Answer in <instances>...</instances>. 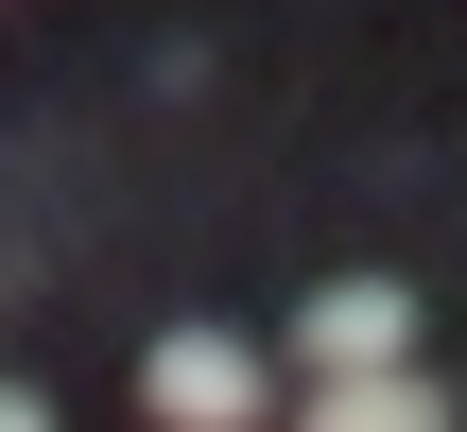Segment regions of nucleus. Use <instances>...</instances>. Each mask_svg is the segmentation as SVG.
Listing matches in <instances>:
<instances>
[{
	"instance_id": "obj_1",
	"label": "nucleus",
	"mask_w": 467,
	"mask_h": 432,
	"mask_svg": "<svg viewBox=\"0 0 467 432\" xmlns=\"http://www.w3.org/2000/svg\"><path fill=\"white\" fill-rule=\"evenodd\" d=\"M139 398H156V432H260L277 381H260L243 329H156V346H139Z\"/></svg>"
},
{
	"instance_id": "obj_2",
	"label": "nucleus",
	"mask_w": 467,
	"mask_h": 432,
	"mask_svg": "<svg viewBox=\"0 0 467 432\" xmlns=\"http://www.w3.org/2000/svg\"><path fill=\"white\" fill-rule=\"evenodd\" d=\"M295 364H312V381H364V364H416V294H399V277H329V294L295 312Z\"/></svg>"
},
{
	"instance_id": "obj_3",
	"label": "nucleus",
	"mask_w": 467,
	"mask_h": 432,
	"mask_svg": "<svg viewBox=\"0 0 467 432\" xmlns=\"http://www.w3.org/2000/svg\"><path fill=\"white\" fill-rule=\"evenodd\" d=\"M295 432H451V398H433L416 364H364V381H312Z\"/></svg>"
},
{
	"instance_id": "obj_4",
	"label": "nucleus",
	"mask_w": 467,
	"mask_h": 432,
	"mask_svg": "<svg viewBox=\"0 0 467 432\" xmlns=\"http://www.w3.org/2000/svg\"><path fill=\"white\" fill-rule=\"evenodd\" d=\"M0 432H52V398H35V381H0Z\"/></svg>"
}]
</instances>
